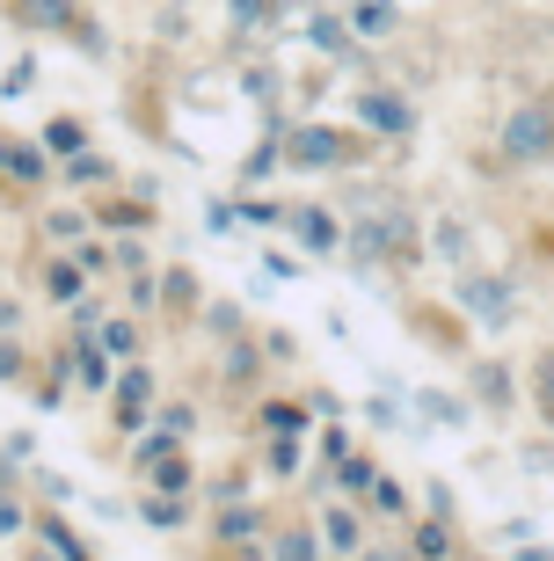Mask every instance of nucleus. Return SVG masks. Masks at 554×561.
Instances as JSON below:
<instances>
[{
    "mask_svg": "<svg viewBox=\"0 0 554 561\" xmlns=\"http://www.w3.org/2000/svg\"><path fill=\"white\" fill-rule=\"evenodd\" d=\"M518 561H554V554H540V547H525V554H518Z\"/></svg>",
    "mask_w": 554,
    "mask_h": 561,
    "instance_id": "nucleus-29",
    "label": "nucleus"
},
{
    "mask_svg": "<svg viewBox=\"0 0 554 561\" xmlns=\"http://www.w3.org/2000/svg\"><path fill=\"white\" fill-rule=\"evenodd\" d=\"M343 489H372V459H343Z\"/></svg>",
    "mask_w": 554,
    "mask_h": 561,
    "instance_id": "nucleus-25",
    "label": "nucleus"
},
{
    "mask_svg": "<svg viewBox=\"0 0 554 561\" xmlns=\"http://www.w3.org/2000/svg\"><path fill=\"white\" fill-rule=\"evenodd\" d=\"M146 525H154V533H176V525H183V503L168 496V503H146Z\"/></svg>",
    "mask_w": 554,
    "mask_h": 561,
    "instance_id": "nucleus-16",
    "label": "nucleus"
},
{
    "mask_svg": "<svg viewBox=\"0 0 554 561\" xmlns=\"http://www.w3.org/2000/svg\"><path fill=\"white\" fill-rule=\"evenodd\" d=\"M8 168H15V139H0V175H8Z\"/></svg>",
    "mask_w": 554,
    "mask_h": 561,
    "instance_id": "nucleus-28",
    "label": "nucleus"
},
{
    "mask_svg": "<svg viewBox=\"0 0 554 561\" xmlns=\"http://www.w3.org/2000/svg\"><path fill=\"white\" fill-rule=\"evenodd\" d=\"M358 117H365V131H380V139H402V131L416 125L409 103H402V95H380V88H372V95H358Z\"/></svg>",
    "mask_w": 554,
    "mask_h": 561,
    "instance_id": "nucleus-4",
    "label": "nucleus"
},
{
    "mask_svg": "<svg viewBox=\"0 0 554 561\" xmlns=\"http://www.w3.org/2000/svg\"><path fill=\"white\" fill-rule=\"evenodd\" d=\"M8 533H22V511H15L8 496H0V540H8Z\"/></svg>",
    "mask_w": 554,
    "mask_h": 561,
    "instance_id": "nucleus-26",
    "label": "nucleus"
},
{
    "mask_svg": "<svg viewBox=\"0 0 554 561\" xmlns=\"http://www.w3.org/2000/svg\"><path fill=\"white\" fill-rule=\"evenodd\" d=\"M460 307H467L474 321L504 329V321H511V285H496V277H467V285H460Z\"/></svg>",
    "mask_w": 554,
    "mask_h": 561,
    "instance_id": "nucleus-3",
    "label": "nucleus"
},
{
    "mask_svg": "<svg viewBox=\"0 0 554 561\" xmlns=\"http://www.w3.org/2000/svg\"><path fill=\"white\" fill-rule=\"evenodd\" d=\"M416 554H423V561H445L452 554V533H445V525H416Z\"/></svg>",
    "mask_w": 554,
    "mask_h": 561,
    "instance_id": "nucleus-9",
    "label": "nucleus"
},
{
    "mask_svg": "<svg viewBox=\"0 0 554 561\" xmlns=\"http://www.w3.org/2000/svg\"><path fill=\"white\" fill-rule=\"evenodd\" d=\"M103 351H117V357H132V351H139V335H132V321H103Z\"/></svg>",
    "mask_w": 554,
    "mask_h": 561,
    "instance_id": "nucleus-14",
    "label": "nucleus"
},
{
    "mask_svg": "<svg viewBox=\"0 0 554 561\" xmlns=\"http://www.w3.org/2000/svg\"><path fill=\"white\" fill-rule=\"evenodd\" d=\"M292 467H299V445H292V437H278V453H270V474H292Z\"/></svg>",
    "mask_w": 554,
    "mask_h": 561,
    "instance_id": "nucleus-23",
    "label": "nucleus"
},
{
    "mask_svg": "<svg viewBox=\"0 0 554 561\" xmlns=\"http://www.w3.org/2000/svg\"><path fill=\"white\" fill-rule=\"evenodd\" d=\"M52 168H44V153H30V146H15V168H8V183H44Z\"/></svg>",
    "mask_w": 554,
    "mask_h": 561,
    "instance_id": "nucleus-10",
    "label": "nucleus"
},
{
    "mask_svg": "<svg viewBox=\"0 0 554 561\" xmlns=\"http://www.w3.org/2000/svg\"><path fill=\"white\" fill-rule=\"evenodd\" d=\"M372 503H380V511H394V518H402V511H409V496H402V489H394V481H372Z\"/></svg>",
    "mask_w": 554,
    "mask_h": 561,
    "instance_id": "nucleus-18",
    "label": "nucleus"
},
{
    "mask_svg": "<svg viewBox=\"0 0 554 561\" xmlns=\"http://www.w3.org/2000/svg\"><path fill=\"white\" fill-rule=\"evenodd\" d=\"M30 561H52V554H30Z\"/></svg>",
    "mask_w": 554,
    "mask_h": 561,
    "instance_id": "nucleus-31",
    "label": "nucleus"
},
{
    "mask_svg": "<svg viewBox=\"0 0 554 561\" xmlns=\"http://www.w3.org/2000/svg\"><path fill=\"white\" fill-rule=\"evenodd\" d=\"M292 161H299V168H329V161H343V139L321 131V125H299V131H292Z\"/></svg>",
    "mask_w": 554,
    "mask_h": 561,
    "instance_id": "nucleus-5",
    "label": "nucleus"
},
{
    "mask_svg": "<svg viewBox=\"0 0 554 561\" xmlns=\"http://www.w3.org/2000/svg\"><path fill=\"white\" fill-rule=\"evenodd\" d=\"M0 379H15V343H0Z\"/></svg>",
    "mask_w": 554,
    "mask_h": 561,
    "instance_id": "nucleus-27",
    "label": "nucleus"
},
{
    "mask_svg": "<svg viewBox=\"0 0 554 561\" xmlns=\"http://www.w3.org/2000/svg\"><path fill=\"white\" fill-rule=\"evenodd\" d=\"M285 227L299 233V249H307V255H336V249H343V227H336L321 205H292V211H285Z\"/></svg>",
    "mask_w": 554,
    "mask_h": 561,
    "instance_id": "nucleus-2",
    "label": "nucleus"
},
{
    "mask_svg": "<svg viewBox=\"0 0 554 561\" xmlns=\"http://www.w3.org/2000/svg\"><path fill=\"white\" fill-rule=\"evenodd\" d=\"M533 387H540V416L554 423V351H547V357L533 365Z\"/></svg>",
    "mask_w": 554,
    "mask_h": 561,
    "instance_id": "nucleus-13",
    "label": "nucleus"
},
{
    "mask_svg": "<svg viewBox=\"0 0 554 561\" xmlns=\"http://www.w3.org/2000/svg\"><path fill=\"white\" fill-rule=\"evenodd\" d=\"M81 379L88 387H110V357L95 351V343H81Z\"/></svg>",
    "mask_w": 554,
    "mask_h": 561,
    "instance_id": "nucleus-15",
    "label": "nucleus"
},
{
    "mask_svg": "<svg viewBox=\"0 0 554 561\" xmlns=\"http://www.w3.org/2000/svg\"><path fill=\"white\" fill-rule=\"evenodd\" d=\"M103 175H110V168L95 161V153H81V161H74V175H66V183H103Z\"/></svg>",
    "mask_w": 554,
    "mask_h": 561,
    "instance_id": "nucleus-22",
    "label": "nucleus"
},
{
    "mask_svg": "<svg viewBox=\"0 0 554 561\" xmlns=\"http://www.w3.org/2000/svg\"><path fill=\"white\" fill-rule=\"evenodd\" d=\"M438 255H452V263H467V233H460V227H438Z\"/></svg>",
    "mask_w": 554,
    "mask_h": 561,
    "instance_id": "nucleus-19",
    "label": "nucleus"
},
{
    "mask_svg": "<svg viewBox=\"0 0 554 561\" xmlns=\"http://www.w3.org/2000/svg\"><path fill=\"white\" fill-rule=\"evenodd\" d=\"M394 22H402L394 0H350V30H358V37H387Z\"/></svg>",
    "mask_w": 554,
    "mask_h": 561,
    "instance_id": "nucleus-6",
    "label": "nucleus"
},
{
    "mask_svg": "<svg viewBox=\"0 0 554 561\" xmlns=\"http://www.w3.org/2000/svg\"><path fill=\"white\" fill-rule=\"evenodd\" d=\"M321 540H329L336 554H358V511H329V518H321Z\"/></svg>",
    "mask_w": 554,
    "mask_h": 561,
    "instance_id": "nucleus-8",
    "label": "nucleus"
},
{
    "mask_svg": "<svg viewBox=\"0 0 554 561\" xmlns=\"http://www.w3.org/2000/svg\"><path fill=\"white\" fill-rule=\"evenodd\" d=\"M219 540H256V518H248V511H234V518H219Z\"/></svg>",
    "mask_w": 554,
    "mask_h": 561,
    "instance_id": "nucleus-21",
    "label": "nucleus"
},
{
    "mask_svg": "<svg viewBox=\"0 0 554 561\" xmlns=\"http://www.w3.org/2000/svg\"><path fill=\"white\" fill-rule=\"evenodd\" d=\"M234 561H270V554H234Z\"/></svg>",
    "mask_w": 554,
    "mask_h": 561,
    "instance_id": "nucleus-30",
    "label": "nucleus"
},
{
    "mask_svg": "<svg viewBox=\"0 0 554 561\" xmlns=\"http://www.w3.org/2000/svg\"><path fill=\"white\" fill-rule=\"evenodd\" d=\"M263 431L292 437V431H299V409H292V401H263Z\"/></svg>",
    "mask_w": 554,
    "mask_h": 561,
    "instance_id": "nucleus-12",
    "label": "nucleus"
},
{
    "mask_svg": "<svg viewBox=\"0 0 554 561\" xmlns=\"http://www.w3.org/2000/svg\"><path fill=\"white\" fill-rule=\"evenodd\" d=\"M504 153H511V161L554 153V110H518V117H504Z\"/></svg>",
    "mask_w": 554,
    "mask_h": 561,
    "instance_id": "nucleus-1",
    "label": "nucleus"
},
{
    "mask_svg": "<svg viewBox=\"0 0 554 561\" xmlns=\"http://www.w3.org/2000/svg\"><path fill=\"white\" fill-rule=\"evenodd\" d=\"M124 423H139V401H146V373H124Z\"/></svg>",
    "mask_w": 554,
    "mask_h": 561,
    "instance_id": "nucleus-17",
    "label": "nucleus"
},
{
    "mask_svg": "<svg viewBox=\"0 0 554 561\" xmlns=\"http://www.w3.org/2000/svg\"><path fill=\"white\" fill-rule=\"evenodd\" d=\"M270 561H321V533H314V525H285V533L270 540Z\"/></svg>",
    "mask_w": 554,
    "mask_h": 561,
    "instance_id": "nucleus-7",
    "label": "nucleus"
},
{
    "mask_svg": "<svg viewBox=\"0 0 554 561\" xmlns=\"http://www.w3.org/2000/svg\"><path fill=\"white\" fill-rule=\"evenodd\" d=\"M263 15H278V0H234V22H263Z\"/></svg>",
    "mask_w": 554,
    "mask_h": 561,
    "instance_id": "nucleus-24",
    "label": "nucleus"
},
{
    "mask_svg": "<svg viewBox=\"0 0 554 561\" xmlns=\"http://www.w3.org/2000/svg\"><path fill=\"white\" fill-rule=\"evenodd\" d=\"M314 44H321V51H336V59L350 51V37H343V22H336V15H314Z\"/></svg>",
    "mask_w": 554,
    "mask_h": 561,
    "instance_id": "nucleus-11",
    "label": "nucleus"
},
{
    "mask_svg": "<svg viewBox=\"0 0 554 561\" xmlns=\"http://www.w3.org/2000/svg\"><path fill=\"white\" fill-rule=\"evenodd\" d=\"M52 299H81V277L66 271V263H52Z\"/></svg>",
    "mask_w": 554,
    "mask_h": 561,
    "instance_id": "nucleus-20",
    "label": "nucleus"
}]
</instances>
